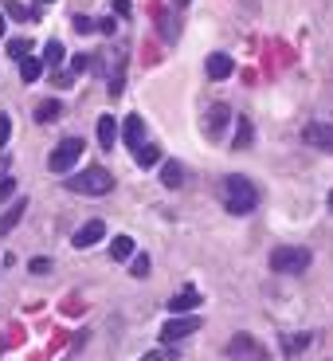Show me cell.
<instances>
[{
  "mask_svg": "<svg viewBox=\"0 0 333 361\" xmlns=\"http://www.w3.org/2000/svg\"><path fill=\"white\" fill-rule=\"evenodd\" d=\"M122 90H126V71H122V67H114V71H110V94H122Z\"/></svg>",
  "mask_w": 333,
  "mask_h": 361,
  "instance_id": "24",
  "label": "cell"
},
{
  "mask_svg": "<svg viewBox=\"0 0 333 361\" xmlns=\"http://www.w3.org/2000/svg\"><path fill=\"white\" fill-rule=\"evenodd\" d=\"M87 67H90V55H87V51L75 55V59H71V71H87Z\"/></svg>",
  "mask_w": 333,
  "mask_h": 361,
  "instance_id": "34",
  "label": "cell"
},
{
  "mask_svg": "<svg viewBox=\"0 0 333 361\" xmlns=\"http://www.w3.org/2000/svg\"><path fill=\"white\" fill-rule=\"evenodd\" d=\"M200 330V318L196 314H184V318H172V322H165L161 326V342L165 345H172V342H180V338H189V334H196Z\"/></svg>",
  "mask_w": 333,
  "mask_h": 361,
  "instance_id": "5",
  "label": "cell"
},
{
  "mask_svg": "<svg viewBox=\"0 0 333 361\" xmlns=\"http://www.w3.org/2000/svg\"><path fill=\"white\" fill-rule=\"evenodd\" d=\"M94 32H102V36H114V20H99V24H94Z\"/></svg>",
  "mask_w": 333,
  "mask_h": 361,
  "instance_id": "35",
  "label": "cell"
},
{
  "mask_svg": "<svg viewBox=\"0 0 333 361\" xmlns=\"http://www.w3.org/2000/svg\"><path fill=\"white\" fill-rule=\"evenodd\" d=\"M24 212H27V200H16V204H12L8 212H4V216H0V235H8L12 228H16L20 220H24Z\"/></svg>",
  "mask_w": 333,
  "mask_h": 361,
  "instance_id": "17",
  "label": "cell"
},
{
  "mask_svg": "<svg viewBox=\"0 0 333 361\" xmlns=\"http://www.w3.org/2000/svg\"><path fill=\"white\" fill-rule=\"evenodd\" d=\"M8 55H12V59H24V55H32V39H8Z\"/></svg>",
  "mask_w": 333,
  "mask_h": 361,
  "instance_id": "23",
  "label": "cell"
},
{
  "mask_svg": "<svg viewBox=\"0 0 333 361\" xmlns=\"http://www.w3.org/2000/svg\"><path fill=\"white\" fill-rule=\"evenodd\" d=\"M110 8H114V16H122V20H126V16H130V8H134V4H130V0H114V4H110Z\"/></svg>",
  "mask_w": 333,
  "mask_h": 361,
  "instance_id": "33",
  "label": "cell"
},
{
  "mask_svg": "<svg viewBox=\"0 0 333 361\" xmlns=\"http://www.w3.org/2000/svg\"><path fill=\"white\" fill-rule=\"evenodd\" d=\"M39 4H51V0H39Z\"/></svg>",
  "mask_w": 333,
  "mask_h": 361,
  "instance_id": "41",
  "label": "cell"
},
{
  "mask_svg": "<svg viewBox=\"0 0 333 361\" xmlns=\"http://www.w3.org/2000/svg\"><path fill=\"white\" fill-rule=\"evenodd\" d=\"M255 353H259V342L247 334H235L232 342H227V357L232 361H255Z\"/></svg>",
  "mask_w": 333,
  "mask_h": 361,
  "instance_id": "8",
  "label": "cell"
},
{
  "mask_svg": "<svg viewBox=\"0 0 333 361\" xmlns=\"http://www.w3.org/2000/svg\"><path fill=\"white\" fill-rule=\"evenodd\" d=\"M82 149H87L82 137H63V142L51 149V157H47V169L51 173H71V165H79Z\"/></svg>",
  "mask_w": 333,
  "mask_h": 361,
  "instance_id": "4",
  "label": "cell"
},
{
  "mask_svg": "<svg viewBox=\"0 0 333 361\" xmlns=\"http://www.w3.org/2000/svg\"><path fill=\"white\" fill-rule=\"evenodd\" d=\"M196 307H200V290H192V287H184L180 295L169 298V310H172V314H192Z\"/></svg>",
  "mask_w": 333,
  "mask_h": 361,
  "instance_id": "10",
  "label": "cell"
},
{
  "mask_svg": "<svg viewBox=\"0 0 333 361\" xmlns=\"http://www.w3.org/2000/svg\"><path fill=\"white\" fill-rule=\"evenodd\" d=\"M59 114H63V102H55V99H47L36 106V122H55Z\"/></svg>",
  "mask_w": 333,
  "mask_h": 361,
  "instance_id": "19",
  "label": "cell"
},
{
  "mask_svg": "<svg viewBox=\"0 0 333 361\" xmlns=\"http://www.w3.org/2000/svg\"><path fill=\"white\" fill-rule=\"evenodd\" d=\"M0 36H4V12H0Z\"/></svg>",
  "mask_w": 333,
  "mask_h": 361,
  "instance_id": "38",
  "label": "cell"
},
{
  "mask_svg": "<svg viewBox=\"0 0 333 361\" xmlns=\"http://www.w3.org/2000/svg\"><path fill=\"white\" fill-rule=\"evenodd\" d=\"M137 275V279H145L149 275V255H134V267H130Z\"/></svg>",
  "mask_w": 333,
  "mask_h": 361,
  "instance_id": "26",
  "label": "cell"
},
{
  "mask_svg": "<svg viewBox=\"0 0 333 361\" xmlns=\"http://www.w3.org/2000/svg\"><path fill=\"white\" fill-rule=\"evenodd\" d=\"M122 142H126L130 149H137V145L145 142V122H142V114H130L126 122H122Z\"/></svg>",
  "mask_w": 333,
  "mask_h": 361,
  "instance_id": "9",
  "label": "cell"
},
{
  "mask_svg": "<svg viewBox=\"0 0 333 361\" xmlns=\"http://www.w3.org/2000/svg\"><path fill=\"white\" fill-rule=\"evenodd\" d=\"M39 75H44V59H32V55H24V59H20V79H24V82H36Z\"/></svg>",
  "mask_w": 333,
  "mask_h": 361,
  "instance_id": "18",
  "label": "cell"
},
{
  "mask_svg": "<svg viewBox=\"0 0 333 361\" xmlns=\"http://www.w3.org/2000/svg\"><path fill=\"white\" fill-rule=\"evenodd\" d=\"M94 24H99V20H87V16L75 20V27H79V32H94Z\"/></svg>",
  "mask_w": 333,
  "mask_h": 361,
  "instance_id": "36",
  "label": "cell"
},
{
  "mask_svg": "<svg viewBox=\"0 0 333 361\" xmlns=\"http://www.w3.org/2000/svg\"><path fill=\"white\" fill-rule=\"evenodd\" d=\"M177 12L180 8H172V12H165V16H161V27H165V36H169V39H177Z\"/></svg>",
  "mask_w": 333,
  "mask_h": 361,
  "instance_id": "25",
  "label": "cell"
},
{
  "mask_svg": "<svg viewBox=\"0 0 333 361\" xmlns=\"http://www.w3.org/2000/svg\"><path fill=\"white\" fill-rule=\"evenodd\" d=\"M310 345V334L302 338H282V350H287V357H298V350H306Z\"/></svg>",
  "mask_w": 333,
  "mask_h": 361,
  "instance_id": "22",
  "label": "cell"
},
{
  "mask_svg": "<svg viewBox=\"0 0 333 361\" xmlns=\"http://www.w3.org/2000/svg\"><path fill=\"white\" fill-rule=\"evenodd\" d=\"M204 71H208V79H227V75L235 71V63H232V55L216 51V55H208V63H204Z\"/></svg>",
  "mask_w": 333,
  "mask_h": 361,
  "instance_id": "11",
  "label": "cell"
},
{
  "mask_svg": "<svg viewBox=\"0 0 333 361\" xmlns=\"http://www.w3.org/2000/svg\"><path fill=\"white\" fill-rule=\"evenodd\" d=\"M329 212H333V192H329Z\"/></svg>",
  "mask_w": 333,
  "mask_h": 361,
  "instance_id": "39",
  "label": "cell"
},
{
  "mask_svg": "<svg viewBox=\"0 0 333 361\" xmlns=\"http://www.w3.org/2000/svg\"><path fill=\"white\" fill-rule=\"evenodd\" d=\"M99 145H102V149H114V145H118V122H114V114H102L99 118Z\"/></svg>",
  "mask_w": 333,
  "mask_h": 361,
  "instance_id": "14",
  "label": "cell"
},
{
  "mask_svg": "<svg viewBox=\"0 0 333 361\" xmlns=\"http://www.w3.org/2000/svg\"><path fill=\"white\" fill-rule=\"evenodd\" d=\"M142 361H177V353L172 350H153V353H145Z\"/></svg>",
  "mask_w": 333,
  "mask_h": 361,
  "instance_id": "31",
  "label": "cell"
},
{
  "mask_svg": "<svg viewBox=\"0 0 333 361\" xmlns=\"http://www.w3.org/2000/svg\"><path fill=\"white\" fill-rule=\"evenodd\" d=\"M51 82H55L59 90H67V87L75 82V75H71V71H51Z\"/></svg>",
  "mask_w": 333,
  "mask_h": 361,
  "instance_id": "27",
  "label": "cell"
},
{
  "mask_svg": "<svg viewBox=\"0 0 333 361\" xmlns=\"http://www.w3.org/2000/svg\"><path fill=\"white\" fill-rule=\"evenodd\" d=\"M161 185L165 189H180V185H184V165L180 161H161Z\"/></svg>",
  "mask_w": 333,
  "mask_h": 361,
  "instance_id": "16",
  "label": "cell"
},
{
  "mask_svg": "<svg viewBox=\"0 0 333 361\" xmlns=\"http://www.w3.org/2000/svg\"><path fill=\"white\" fill-rule=\"evenodd\" d=\"M302 142L314 145V149L333 154V126L329 122H306V126H302Z\"/></svg>",
  "mask_w": 333,
  "mask_h": 361,
  "instance_id": "6",
  "label": "cell"
},
{
  "mask_svg": "<svg viewBox=\"0 0 333 361\" xmlns=\"http://www.w3.org/2000/svg\"><path fill=\"white\" fill-rule=\"evenodd\" d=\"M12 192H16V180H12V177H0V204H4Z\"/></svg>",
  "mask_w": 333,
  "mask_h": 361,
  "instance_id": "29",
  "label": "cell"
},
{
  "mask_svg": "<svg viewBox=\"0 0 333 361\" xmlns=\"http://www.w3.org/2000/svg\"><path fill=\"white\" fill-rule=\"evenodd\" d=\"M4 165H8V161H0V173H4Z\"/></svg>",
  "mask_w": 333,
  "mask_h": 361,
  "instance_id": "40",
  "label": "cell"
},
{
  "mask_svg": "<svg viewBox=\"0 0 333 361\" xmlns=\"http://www.w3.org/2000/svg\"><path fill=\"white\" fill-rule=\"evenodd\" d=\"M255 142V126L251 118H235V137H232V149H247Z\"/></svg>",
  "mask_w": 333,
  "mask_h": 361,
  "instance_id": "15",
  "label": "cell"
},
{
  "mask_svg": "<svg viewBox=\"0 0 333 361\" xmlns=\"http://www.w3.org/2000/svg\"><path fill=\"white\" fill-rule=\"evenodd\" d=\"M172 4H177V8H189V0H172Z\"/></svg>",
  "mask_w": 333,
  "mask_h": 361,
  "instance_id": "37",
  "label": "cell"
},
{
  "mask_svg": "<svg viewBox=\"0 0 333 361\" xmlns=\"http://www.w3.org/2000/svg\"><path fill=\"white\" fill-rule=\"evenodd\" d=\"M67 189L82 192V197H106V192L114 189V177H110V169H102V165H90V169L67 177Z\"/></svg>",
  "mask_w": 333,
  "mask_h": 361,
  "instance_id": "2",
  "label": "cell"
},
{
  "mask_svg": "<svg viewBox=\"0 0 333 361\" xmlns=\"http://www.w3.org/2000/svg\"><path fill=\"white\" fill-rule=\"evenodd\" d=\"M255 204H259V189H255L247 177L232 173V177L224 180V208L232 216H247V212H255Z\"/></svg>",
  "mask_w": 333,
  "mask_h": 361,
  "instance_id": "1",
  "label": "cell"
},
{
  "mask_svg": "<svg viewBox=\"0 0 333 361\" xmlns=\"http://www.w3.org/2000/svg\"><path fill=\"white\" fill-rule=\"evenodd\" d=\"M4 8H8V16H12V20H27V8L20 4V0H8Z\"/></svg>",
  "mask_w": 333,
  "mask_h": 361,
  "instance_id": "30",
  "label": "cell"
},
{
  "mask_svg": "<svg viewBox=\"0 0 333 361\" xmlns=\"http://www.w3.org/2000/svg\"><path fill=\"white\" fill-rule=\"evenodd\" d=\"M310 263H314L310 247H275L270 252V267L279 275H302V271H310Z\"/></svg>",
  "mask_w": 333,
  "mask_h": 361,
  "instance_id": "3",
  "label": "cell"
},
{
  "mask_svg": "<svg viewBox=\"0 0 333 361\" xmlns=\"http://www.w3.org/2000/svg\"><path fill=\"white\" fill-rule=\"evenodd\" d=\"M102 240H106V224H102V220H87V224L79 228V232L71 235V244L79 247H94V244H102Z\"/></svg>",
  "mask_w": 333,
  "mask_h": 361,
  "instance_id": "7",
  "label": "cell"
},
{
  "mask_svg": "<svg viewBox=\"0 0 333 361\" xmlns=\"http://www.w3.org/2000/svg\"><path fill=\"white\" fill-rule=\"evenodd\" d=\"M134 157H137L142 169H153V165H161V145H157V142H142L134 149Z\"/></svg>",
  "mask_w": 333,
  "mask_h": 361,
  "instance_id": "13",
  "label": "cell"
},
{
  "mask_svg": "<svg viewBox=\"0 0 333 361\" xmlns=\"http://www.w3.org/2000/svg\"><path fill=\"white\" fill-rule=\"evenodd\" d=\"M110 255H114L118 263L130 259V255H134V240H130V235H118L114 244H110Z\"/></svg>",
  "mask_w": 333,
  "mask_h": 361,
  "instance_id": "20",
  "label": "cell"
},
{
  "mask_svg": "<svg viewBox=\"0 0 333 361\" xmlns=\"http://www.w3.org/2000/svg\"><path fill=\"white\" fill-rule=\"evenodd\" d=\"M63 59H67L63 44H59V39H51V44H47V51H44V67H59Z\"/></svg>",
  "mask_w": 333,
  "mask_h": 361,
  "instance_id": "21",
  "label": "cell"
},
{
  "mask_svg": "<svg viewBox=\"0 0 333 361\" xmlns=\"http://www.w3.org/2000/svg\"><path fill=\"white\" fill-rule=\"evenodd\" d=\"M224 122H227V106H224V102H216V106L204 114V134L208 137H220V134H224Z\"/></svg>",
  "mask_w": 333,
  "mask_h": 361,
  "instance_id": "12",
  "label": "cell"
},
{
  "mask_svg": "<svg viewBox=\"0 0 333 361\" xmlns=\"http://www.w3.org/2000/svg\"><path fill=\"white\" fill-rule=\"evenodd\" d=\"M32 271H36V275H47V271H51V259H47V255H39V259H32Z\"/></svg>",
  "mask_w": 333,
  "mask_h": 361,
  "instance_id": "32",
  "label": "cell"
},
{
  "mask_svg": "<svg viewBox=\"0 0 333 361\" xmlns=\"http://www.w3.org/2000/svg\"><path fill=\"white\" fill-rule=\"evenodd\" d=\"M8 134H12V118H8V114H0V149L8 145Z\"/></svg>",
  "mask_w": 333,
  "mask_h": 361,
  "instance_id": "28",
  "label": "cell"
}]
</instances>
